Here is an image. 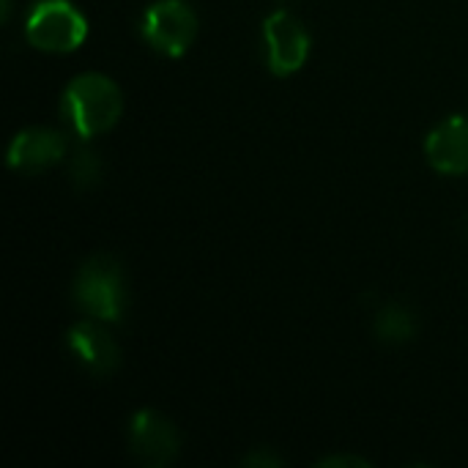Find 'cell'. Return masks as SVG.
Segmentation results:
<instances>
[{"mask_svg":"<svg viewBox=\"0 0 468 468\" xmlns=\"http://www.w3.org/2000/svg\"><path fill=\"white\" fill-rule=\"evenodd\" d=\"M69 176L74 181V189L80 192H88V189H96L104 178V165H101V156L93 151V148H80L69 165Z\"/></svg>","mask_w":468,"mask_h":468,"instance_id":"11","label":"cell"},{"mask_svg":"<svg viewBox=\"0 0 468 468\" xmlns=\"http://www.w3.org/2000/svg\"><path fill=\"white\" fill-rule=\"evenodd\" d=\"M74 302L82 313L96 321L118 324L126 313V277L115 255H90L74 280Z\"/></svg>","mask_w":468,"mask_h":468,"instance_id":"2","label":"cell"},{"mask_svg":"<svg viewBox=\"0 0 468 468\" xmlns=\"http://www.w3.org/2000/svg\"><path fill=\"white\" fill-rule=\"evenodd\" d=\"M60 112L77 137L90 140L118 123L123 112V96L110 77L85 71L66 85Z\"/></svg>","mask_w":468,"mask_h":468,"instance_id":"1","label":"cell"},{"mask_svg":"<svg viewBox=\"0 0 468 468\" xmlns=\"http://www.w3.org/2000/svg\"><path fill=\"white\" fill-rule=\"evenodd\" d=\"M101 324L96 318L80 321L66 335V346H69L71 356L93 376H110L121 365V348L107 335V329Z\"/></svg>","mask_w":468,"mask_h":468,"instance_id":"8","label":"cell"},{"mask_svg":"<svg viewBox=\"0 0 468 468\" xmlns=\"http://www.w3.org/2000/svg\"><path fill=\"white\" fill-rule=\"evenodd\" d=\"M25 36L36 49L71 52L85 41L88 19L69 0H38L25 19Z\"/></svg>","mask_w":468,"mask_h":468,"instance_id":"3","label":"cell"},{"mask_svg":"<svg viewBox=\"0 0 468 468\" xmlns=\"http://www.w3.org/2000/svg\"><path fill=\"white\" fill-rule=\"evenodd\" d=\"M425 156L444 176L468 173V115H450L425 140Z\"/></svg>","mask_w":468,"mask_h":468,"instance_id":"9","label":"cell"},{"mask_svg":"<svg viewBox=\"0 0 468 468\" xmlns=\"http://www.w3.org/2000/svg\"><path fill=\"white\" fill-rule=\"evenodd\" d=\"M373 332L387 346H406L417 337V315L406 304H384L373 318Z\"/></svg>","mask_w":468,"mask_h":468,"instance_id":"10","label":"cell"},{"mask_svg":"<svg viewBox=\"0 0 468 468\" xmlns=\"http://www.w3.org/2000/svg\"><path fill=\"white\" fill-rule=\"evenodd\" d=\"M66 154V137L47 126H33L19 132L8 151L5 162L16 173H41L47 167H55Z\"/></svg>","mask_w":468,"mask_h":468,"instance_id":"7","label":"cell"},{"mask_svg":"<svg viewBox=\"0 0 468 468\" xmlns=\"http://www.w3.org/2000/svg\"><path fill=\"white\" fill-rule=\"evenodd\" d=\"M318 468H370V463L356 455H329L318 461Z\"/></svg>","mask_w":468,"mask_h":468,"instance_id":"13","label":"cell"},{"mask_svg":"<svg viewBox=\"0 0 468 468\" xmlns=\"http://www.w3.org/2000/svg\"><path fill=\"white\" fill-rule=\"evenodd\" d=\"M181 436L159 411L143 409L129 422V452L145 468H165L178 458Z\"/></svg>","mask_w":468,"mask_h":468,"instance_id":"6","label":"cell"},{"mask_svg":"<svg viewBox=\"0 0 468 468\" xmlns=\"http://www.w3.org/2000/svg\"><path fill=\"white\" fill-rule=\"evenodd\" d=\"M285 463V458L282 455H277L271 447H255L250 455H244L241 458V466H250V468H277Z\"/></svg>","mask_w":468,"mask_h":468,"instance_id":"12","label":"cell"},{"mask_svg":"<svg viewBox=\"0 0 468 468\" xmlns=\"http://www.w3.org/2000/svg\"><path fill=\"white\" fill-rule=\"evenodd\" d=\"M143 38L167 58H181L197 38V14L186 0H156L140 22Z\"/></svg>","mask_w":468,"mask_h":468,"instance_id":"4","label":"cell"},{"mask_svg":"<svg viewBox=\"0 0 468 468\" xmlns=\"http://www.w3.org/2000/svg\"><path fill=\"white\" fill-rule=\"evenodd\" d=\"M263 44H266V63L277 77H288L299 71L310 55V33L304 22L291 11H274L266 16Z\"/></svg>","mask_w":468,"mask_h":468,"instance_id":"5","label":"cell"},{"mask_svg":"<svg viewBox=\"0 0 468 468\" xmlns=\"http://www.w3.org/2000/svg\"><path fill=\"white\" fill-rule=\"evenodd\" d=\"M0 5H3L0 19H3V22H8V19H11V0H0Z\"/></svg>","mask_w":468,"mask_h":468,"instance_id":"14","label":"cell"},{"mask_svg":"<svg viewBox=\"0 0 468 468\" xmlns=\"http://www.w3.org/2000/svg\"><path fill=\"white\" fill-rule=\"evenodd\" d=\"M463 233H466V239H468V214L463 217Z\"/></svg>","mask_w":468,"mask_h":468,"instance_id":"15","label":"cell"}]
</instances>
